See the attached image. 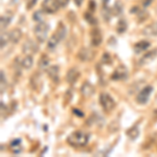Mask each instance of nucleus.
Here are the masks:
<instances>
[{
  "label": "nucleus",
  "instance_id": "obj_4",
  "mask_svg": "<svg viewBox=\"0 0 157 157\" xmlns=\"http://www.w3.org/2000/svg\"><path fill=\"white\" fill-rule=\"evenodd\" d=\"M100 104L104 109V111L107 113H110L115 108V102L110 94L107 92H102L100 94Z\"/></svg>",
  "mask_w": 157,
  "mask_h": 157
},
{
  "label": "nucleus",
  "instance_id": "obj_17",
  "mask_svg": "<svg viewBox=\"0 0 157 157\" xmlns=\"http://www.w3.org/2000/svg\"><path fill=\"white\" fill-rule=\"evenodd\" d=\"M9 40L11 41L12 43H18L20 41V39H21V37H22V32L19 29H13L11 30V32L9 33Z\"/></svg>",
  "mask_w": 157,
  "mask_h": 157
},
{
  "label": "nucleus",
  "instance_id": "obj_29",
  "mask_svg": "<svg viewBox=\"0 0 157 157\" xmlns=\"http://www.w3.org/2000/svg\"><path fill=\"white\" fill-rule=\"evenodd\" d=\"M38 0H26V9L27 10H30L33 9L35 6H36Z\"/></svg>",
  "mask_w": 157,
  "mask_h": 157
},
{
  "label": "nucleus",
  "instance_id": "obj_26",
  "mask_svg": "<svg viewBox=\"0 0 157 157\" xmlns=\"http://www.w3.org/2000/svg\"><path fill=\"white\" fill-rule=\"evenodd\" d=\"M102 61L105 64H108V65H110V63H111V61H112V59H111V56L109 55V54H104L103 55V58H102Z\"/></svg>",
  "mask_w": 157,
  "mask_h": 157
},
{
  "label": "nucleus",
  "instance_id": "obj_19",
  "mask_svg": "<svg viewBox=\"0 0 157 157\" xmlns=\"http://www.w3.org/2000/svg\"><path fill=\"white\" fill-rule=\"evenodd\" d=\"M11 150L14 154H19L22 151V145L20 139H15L11 143Z\"/></svg>",
  "mask_w": 157,
  "mask_h": 157
},
{
  "label": "nucleus",
  "instance_id": "obj_32",
  "mask_svg": "<svg viewBox=\"0 0 157 157\" xmlns=\"http://www.w3.org/2000/svg\"><path fill=\"white\" fill-rule=\"evenodd\" d=\"M152 1H153V0H141V3H143L144 7H148L152 3Z\"/></svg>",
  "mask_w": 157,
  "mask_h": 157
},
{
  "label": "nucleus",
  "instance_id": "obj_31",
  "mask_svg": "<svg viewBox=\"0 0 157 157\" xmlns=\"http://www.w3.org/2000/svg\"><path fill=\"white\" fill-rule=\"evenodd\" d=\"M114 9H115V11H114V14L115 15H118L121 11H123V6H120V4H118V2L116 3V6H114Z\"/></svg>",
  "mask_w": 157,
  "mask_h": 157
},
{
  "label": "nucleus",
  "instance_id": "obj_21",
  "mask_svg": "<svg viewBox=\"0 0 157 157\" xmlns=\"http://www.w3.org/2000/svg\"><path fill=\"white\" fill-rule=\"evenodd\" d=\"M12 18H13V15L7 13V14H4L3 16L1 17V29L3 30L6 27H7L10 25L12 21Z\"/></svg>",
  "mask_w": 157,
  "mask_h": 157
},
{
  "label": "nucleus",
  "instance_id": "obj_5",
  "mask_svg": "<svg viewBox=\"0 0 157 157\" xmlns=\"http://www.w3.org/2000/svg\"><path fill=\"white\" fill-rule=\"evenodd\" d=\"M153 91V87L152 86H146L141 89L136 95V102L140 105H145V104L148 103L149 98H150V95Z\"/></svg>",
  "mask_w": 157,
  "mask_h": 157
},
{
  "label": "nucleus",
  "instance_id": "obj_25",
  "mask_svg": "<svg viewBox=\"0 0 157 157\" xmlns=\"http://www.w3.org/2000/svg\"><path fill=\"white\" fill-rule=\"evenodd\" d=\"M85 18H86V20H87V21L89 22L90 24H97L98 23L97 19H95L91 14H89V13H86V14H85Z\"/></svg>",
  "mask_w": 157,
  "mask_h": 157
},
{
  "label": "nucleus",
  "instance_id": "obj_24",
  "mask_svg": "<svg viewBox=\"0 0 157 157\" xmlns=\"http://www.w3.org/2000/svg\"><path fill=\"white\" fill-rule=\"evenodd\" d=\"M48 63H49L48 58H47L45 55H42V57L40 58V61H39V67L43 70H47V68L49 67Z\"/></svg>",
  "mask_w": 157,
  "mask_h": 157
},
{
  "label": "nucleus",
  "instance_id": "obj_16",
  "mask_svg": "<svg viewBox=\"0 0 157 157\" xmlns=\"http://www.w3.org/2000/svg\"><path fill=\"white\" fill-rule=\"evenodd\" d=\"M149 47H150V42L146 41V40H143V41L135 43L133 48H134L135 54H140V52H146Z\"/></svg>",
  "mask_w": 157,
  "mask_h": 157
},
{
  "label": "nucleus",
  "instance_id": "obj_2",
  "mask_svg": "<svg viewBox=\"0 0 157 157\" xmlns=\"http://www.w3.org/2000/svg\"><path fill=\"white\" fill-rule=\"evenodd\" d=\"M65 35H66V29H65L64 24L60 23L58 25V29L56 30V33L50 37V39L47 41V49L52 52L57 48L58 44L62 41L65 38Z\"/></svg>",
  "mask_w": 157,
  "mask_h": 157
},
{
  "label": "nucleus",
  "instance_id": "obj_3",
  "mask_svg": "<svg viewBox=\"0 0 157 157\" xmlns=\"http://www.w3.org/2000/svg\"><path fill=\"white\" fill-rule=\"evenodd\" d=\"M48 30H49V25L46 24L44 21L38 22L34 29L35 36H36L37 40L39 42H45L47 39V35H48Z\"/></svg>",
  "mask_w": 157,
  "mask_h": 157
},
{
  "label": "nucleus",
  "instance_id": "obj_33",
  "mask_svg": "<svg viewBox=\"0 0 157 157\" xmlns=\"http://www.w3.org/2000/svg\"><path fill=\"white\" fill-rule=\"evenodd\" d=\"M68 1L69 0H60V6L61 7H65L67 6V3H68Z\"/></svg>",
  "mask_w": 157,
  "mask_h": 157
},
{
  "label": "nucleus",
  "instance_id": "obj_9",
  "mask_svg": "<svg viewBox=\"0 0 157 157\" xmlns=\"http://www.w3.org/2000/svg\"><path fill=\"white\" fill-rule=\"evenodd\" d=\"M78 58L81 61H83V62H90V61L93 60V58H94V52L89 48L83 47V48H81L80 52H78Z\"/></svg>",
  "mask_w": 157,
  "mask_h": 157
},
{
  "label": "nucleus",
  "instance_id": "obj_34",
  "mask_svg": "<svg viewBox=\"0 0 157 157\" xmlns=\"http://www.w3.org/2000/svg\"><path fill=\"white\" fill-rule=\"evenodd\" d=\"M83 1H84V0H73V2H75V6H82Z\"/></svg>",
  "mask_w": 157,
  "mask_h": 157
},
{
  "label": "nucleus",
  "instance_id": "obj_14",
  "mask_svg": "<svg viewBox=\"0 0 157 157\" xmlns=\"http://www.w3.org/2000/svg\"><path fill=\"white\" fill-rule=\"evenodd\" d=\"M156 56H157V49H153V50H151V52H148L140 60H139V64L140 65L149 64L151 61H153L155 59Z\"/></svg>",
  "mask_w": 157,
  "mask_h": 157
},
{
  "label": "nucleus",
  "instance_id": "obj_10",
  "mask_svg": "<svg viewBox=\"0 0 157 157\" xmlns=\"http://www.w3.org/2000/svg\"><path fill=\"white\" fill-rule=\"evenodd\" d=\"M90 38H91V44L93 46H98L103 42V35L98 29H93L90 32Z\"/></svg>",
  "mask_w": 157,
  "mask_h": 157
},
{
  "label": "nucleus",
  "instance_id": "obj_28",
  "mask_svg": "<svg viewBox=\"0 0 157 157\" xmlns=\"http://www.w3.org/2000/svg\"><path fill=\"white\" fill-rule=\"evenodd\" d=\"M7 41H10V40H9V35H7V34L6 35L2 34L1 35V48H3V47L6 46Z\"/></svg>",
  "mask_w": 157,
  "mask_h": 157
},
{
  "label": "nucleus",
  "instance_id": "obj_1",
  "mask_svg": "<svg viewBox=\"0 0 157 157\" xmlns=\"http://www.w3.org/2000/svg\"><path fill=\"white\" fill-rule=\"evenodd\" d=\"M67 144L75 148H80V147H84L88 144L89 140V135L84 131L77 130L75 132L67 136Z\"/></svg>",
  "mask_w": 157,
  "mask_h": 157
},
{
  "label": "nucleus",
  "instance_id": "obj_27",
  "mask_svg": "<svg viewBox=\"0 0 157 157\" xmlns=\"http://www.w3.org/2000/svg\"><path fill=\"white\" fill-rule=\"evenodd\" d=\"M43 14L41 12H36L34 14V19L36 20L37 22H41V21H43Z\"/></svg>",
  "mask_w": 157,
  "mask_h": 157
},
{
  "label": "nucleus",
  "instance_id": "obj_20",
  "mask_svg": "<svg viewBox=\"0 0 157 157\" xmlns=\"http://www.w3.org/2000/svg\"><path fill=\"white\" fill-rule=\"evenodd\" d=\"M33 63H34V60H33V57L32 56H25L23 59L21 60V62H20V65H21L22 67L25 68V69H29L30 67L33 66Z\"/></svg>",
  "mask_w": 157,
  "mask_h": 157
},
{
  "label": "nucleus",
  "instance_id": "obj_13",
  "mask_svg": "<svg viewBox=\"0 0 157 157\" xmlns=\"http://www.w3.org/2000/svg\"><path fill=\"white\" fill-rule=\"evenodd\" d=\"M81 93H82V95L84 98H90L94 93V87L90 83L85 82L82 85V88H81Z\"/></svg>",
  "mask_w": 157,
  "mask_h": 157
},
{
  "label": "nucleus",
  "instance_id": "obj_11",
  "mask_svg": "<svg viewBox=\"0 0 157 157\" xmlns=\"http://www.w3.org/2000/svg\"><path fill=\"white\" fill-rule=\"evenodd\" d=\"M47 75L48 77L52 78V82L58 83L60 80V67L58 65H52V66H49L47 68Z\"/></svg>",
  "mask_w": 157,
  "mask_h": 157
},
{
  "label": "nucleus",
  "instance_id": "obj_22",
  "mask_svg": "<svg viewBox=\"0 0 157 157\" xmlns=\"http://www.w3.org/2000/svg\"><path fill=\"white\" fill-rule=\"evenodd\" d=\"M127 135H128V137H130L132 140L137 138L139 136V129L137 126H133V127H131L130 129H128Z\"/></svg>",
  "mask_w": 157,
  "mask_h": 157
},
{
  "label": "nucleus",
  "instance_id": "obj_15",
  "mask_svg": "<svg viewBox=\"0 0 157 157\" xmlns=\"http://www.w3.org/2000/svg\"><path fill=\"white\" fill-rule=\"evenodd\" d=\"M30 85H32L33 89L36 90V91H39L41 89L42 81H41V77H40V75L38 72L33 75L32 78H30Z\"/></svg>",
  "mask_w": 157,
  "mask_h": 157
},
{
  "label": "nucleus",
  "instance_id": "obj_8",
  "mask_svg": "<svg viewBox=\"0 0 157 157\" xmlns=\"http://www.w3.org/2000/svg\"><path fill=\"white\" fill-rule=\"evenodd\" d=\"M38 45L36 44V42H34L33 40H27L24 42L23 46H22V52L23 54L27 56H33L34 54H36L38 52Z\"/></svg>",
  "mask_w": 157,
  "mask_h": 157
},
{
  "label": "nucleus",
  "instance_id": "obj_7",
  "mask_svg": "<svg viewBox=\"0 0 157 157\" xmlns=\"http://www.w3.org/2000/svg\"><path fill=\"white\" fill-rule=\"evenodd\" d=\"M128 77V70L124 65L118 66L111 75V80L113 81H123Z\"/></svg>",
  "mask_w": 157,
  "mask_h": 157
},
{
  "label": "nucleus",
  "instance_id": "obj_30",
  "mask_svg": "<svg viewBox=\"0 0 157 157\" xmlns=\"http://www.w3.org/2000/svg\"><path fill=\"white\" fill-rule=\"evenodd\" d=\"M0 78H1V93L3 92V84H6V77H4V72L1 70V72H0Z\"/></svg>",
  "mask_w": 157,
  "mask_h": 157
},
{
  "label": "nucleus",
  "instance_id": "obj_6",
  "mask_svg": "<svg viewBox=\"0 0 157 157\" xmlns=\"http://www.w3.org/2000/svg\"><path fill=\"white\" fill-rule=\"evenodd\" d=\"M60 0H43L42 2V9L43 11L47 14H54L59 10Z\"/></svg>",
  "mask_w": 157,
  "mask_h": 157
},
{
  "label": "nucleus",
  "instance_id": "obj_12",
  "mask_svg": "<svg viewBox=\"0 0 157 157\" xmlns=\"http://www.w3.org/2000/svg\"><path fill=\"white\" fill-rule=\"evenodd\" d=\"M80 70L77 69V68H70L69 70L66 73V81L68 84H75V82L78 81V77H80Z\"/></svg>",
  "mask_w": 157,
  "mask_h": 157
},
{
  "label": "nucleus",
  "instance_id": "obj_23",
  "mask_svg": "<svg viewBox=\"0 0 157 157\" xmlns=\"http://www.w3.org/2000/svg\"><path fill=\"white\" fill-rule=\"evenodd\" d=\"M127 27H128L127 22L125 20H120L117 22V25H116V32H117V34H124L127 30Z\"/></svg>",
  "mask_w": 157,
  "mask_h": 157
},
{
  "label": "nucleus",
  "instance_id": "obj_18",
  "mask_svg": "<svg viewBox=\"0 0 157 157\" xmlns=\"http://www.w3.org/2000/svg\"><path fill=\"white\" fill-rule=\"evenodd\" d=\"M143 34L145 36H157V22L149 24L143 30Z\"/></svg>",
  "mask_w": 157,
  "mask_h": 157
}]
</instances>
